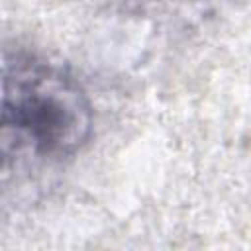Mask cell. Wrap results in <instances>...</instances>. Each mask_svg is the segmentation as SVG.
<instances>
[{
    "mask_svg": "<svg viewBox=\"0 0 251 251\" xmlns=\"http://www.w3.org/2000/svg\"><path fill=\"white\" fill-rule=\"evenodd\" d=\"M4 129L39 157L73 155L90 133V104L63 69L31 57L6 63Z\"/></svg>",
    "mask_w": 251,
    "mask_h": 251,
    "instance_id": "6da1fadb",
    "label": "cell"
}]
</instances>
